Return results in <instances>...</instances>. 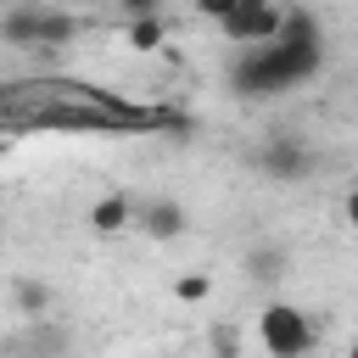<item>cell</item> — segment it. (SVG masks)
Wrapping results in <instances>:
<instances>
[{
  "label": "cell",
  "mask_w": 358,
  "mask_h": 358,
  "mask_svg": "<svg viewBox=\"0 0 358 358\" xmlns=\"http://www.w3.org/2000/svg\"><path fill=\"white\" fill-rule=\"evenodd\" d=\"M324 67V45H241L235 67H229V90L241 101H268V95H285L291 84L313 78Z\"/></svg>",
  "instance_id": "6da1fadb"
},
{
  "label": "cell",
  "mask_w": 358,
  "mask_h": 358,
  "mask_svg": "<svg viewBox=\"0 0 358 358\" xmlns=\"http://www.w3.org/2000/svg\"><path fill=\"white\" fill-rule=\"evenodd\" d=\"M257 341L268 347V358H308V352L319 347V330H313V319H308L302 308H291V302H263V313H257Z\"/></svg>",
  "instance_id": "7a4b0ae2"
},
{
  "label": "cell",
  "mask_w": 358,
  "mask_h": 358,
  "mask_svg": "<svg viewBox=\"0 0 358 358\" xmlns=\"http://www.w3.org/2000/svg\"><path fill=\"white\" fill-rule=\"evenodd\" d=\"M257 168L274 179V185H296V179H308V168H313V151H308V140L302 134H268L263 145H257Z\"/></svg>",
  "instance_id": "3957f363"
},
{
  "label": "cell",
  "mask_w": 358,
  "mask_h": 358,
  "mask_svg": "<svg viewBox=\"0 0 358 358\" xmlns=\"http://www.w3.org/2000/svg\"><path fill=\"white\" fill-rule=\"evenodd\" d=\"M280 17H285V6L263 0V6H235L218 28H224V39H229V45H268V39L280 34Z\"/></svg>",
  "instance_id": "277c9868"
},
{
  "label": "cell",
  "mask_w": 358,
  "mask_h": 358,
  "mask_svg": "<svg viewBox=\"0 0 358 358\" xmlns=\"http://www.w3.org/2000/svg\"><path fill=\"white\" fill-rule=\"evenodd\" d=\"M134 224L151 235V241H179L185 235V207L179 201H168V196H151V201H134Z\"/></svg>",
  "instance_id": "5b68a950"
},
{
  "label": "cell",
  "mask_w": 358,
  "mask_h": 358,
  "mask_svg": "<svg viewBox=\"0 0 358 358\" xmlns=\"http://www.w3.org/2000/svg\"><path fill=\"white\" fill-rule=\"evenodd\" d=\"M84 34V17L73 6H56V0H39V50H62Z\"/></svg>",
  "instance_id": "8992f818"
},
{
  "label": "cell",
  "mask_w": 358,
  "mask_h": 358,
  "mask_svg": "<svg viewBox=\"0 0 358 358\" xmlns=\"http://www.w3.org/2000/svg\"><path fill=\"white\" fill-rule=\"evenodd\" d=\"M0 45L39 50V0H17L11 11H0Z\"/></svg>",
  "instance_id": "52a82bcc"
},
{
  "label": "cell",
  "mask_w": 358,
  "mask_h": 358,
  "mask_svg": "<svg viewBox=\"0 0 358 358\" xmlns=\"http://www.w3.org/2000/svg\"><path fill=\"white\" fill-rule=\"evenodd\" d=\"M246 280L252 285H274V280H285V268H291V257H285V246L280 241H257L252 252H246Z\"/></svg>",
  "instance_id": "ba28073f"
},
{
  "label": "cell",
  "mask_w": 358,
  "mask_h": 358,
  "mask_svg": "<svg viewBox=\"0 0 358 358\" xmlns=\"http://www.w3.org/2000/svg\"><path fill=\"white\" fill-rule=\"evenodd\" d=\"M134 224V201L123 196V190H112V196H101L95 207H90V229L95 235H123Z\"/></svg>",
  "instance_id": "9c48e42d"
},
{
  "label": "cell",
  "mask_w": 358,
  "mask_h": 358,
  "mask_svg": "<svg viewBox=\"0 0 358 358\" xmlns=\"http://www.w3.org/2000/svg\"><path fill=\"white\" fill-rule=\"evenodd\" d=\"M274 39H280V45H324V28H319V17H313L308 6H285Z\"/></svg>",
  "instance_id": "30bf717a"
},
{
  "label": "cell",
  "mask_w": 358,
  "mask_h": 358,
  "mask_svg": "<svg viewBox=\"0 0 358 358\" xmlns=\"http://www.w3.org/2000/svg\"><path fill=\"white\" fill-rule=\"evenodd\" d=\"M28 324H34V330L17 341L28 358H62V352H67V330H62V324H45V319H28Z\"/></svg>",
  "instance_id": "8fae6325"
},
{
  "label": "cell",
  "mask_w": 358,
  "mask_h": 358,
  "mask_svg": "<svg viewBox=\"0 0 358 358\" xmlns=\"http://www.w3.org/2000/svg\"><path fill=\"white\" fill-rule=\"evenodd\" d=\"M162 34H168V17H129V28H123V39H129L140 56L162 50Z\"/></svg>",
  "instance_id": "7c38bea8"
},
{
  "label": "cell",
  "mask_w": 358,
  "mask_h": 358,
  "mask_svg": "<svg viewBox=\"0 0 358 358\" xmlns=\"http://www.w3.org/2000/svg\"><path fill=\"white\" fill-rule=\"evenodd\" d=\"M11 296H17V313H22V319H45V313H50V302H56L45 280H17V285H11Z\"/></svg>",
  "instance_id": "4fadbf2b"
},
{
  "label": "cell",
  "mask_w": 358,
  "mask_h": 358,
  "mask_svg": "<svg viewBox=\"0 0 358 358\" xmlns=\"http://www.w3.org/2000/svg\"><path fill=\"white\" fill-rule=\"evenodd\" d=\"M207 291H213L207 274H179V280H173V296H179V302H201Z\"/></svg>",
  "instance_id": "5bb4252c"
},
{
  "label": "cell",
  "mask_w": 358,
  "mask_h": 358,
  "mask_svg": "<svg viewBox=\"0 0 358 358\" xmlns=\"http://www.w3.org/2000/svg\"><path fill=\"white\" fill-rule=\"evenodd\" d=\"M196 6V17H207V22H224L229 11H235V0H190Z\"/></svg>",
  "instance_id": "9a60e30c"
},
{
  "label": "cell",
  "mask_w": 358,
  "mask_h": 358,
  "mask_svg": "<svg viewBox=\"0 0 358 358\" xmlns=\"http://www.w3.org/2000/svg\"><path fill=\"white\" fill-rule=\"evenodd\" d=\"M123 17H162V0H117Z\"/></svg>",
  "instance_id": "2e32d148"
},
{
  "label": "cell",
  "mask_w": 358,
  "mask_h": 358,
  "mask_svg": "<svg viewBox=\"0 0 358 358\" xmlns=\"http://www.w3.org/2000/svg\"><path fill=\"white\" fill-rule=\"evenodd\" d=\"M347 224L358 229V190H347Z\"/></svg>",
  "instance_id": "e0dca14e"
},
{
  "label": "cell",
  "mask_w": 358,
  "mask_h": 358,
  "mask_svg": "<svg viewBox=\"0 0 358 358\" xmlns=\"http://www.w3.org/2000/svg\"><path fill=\"white\" fill-rule=\"evenodd\" d=\"M56 6H95V0H56Z\"/></svg>",
  "instance_id": "ac0fdd59"
},
{
  "label": "cell",
  "mask_w": 358,
  "mask_h": 358,
  "mask_svg": "<svg viewBox=\"0 0 358 358\" xmlns=\"http://www.w3.org/2000/svg\"><path fill=\"white\" fill-rule=\"evenodd\" d=\"M235 6H263V0H235Z\"/></svg>",
  "instance_id": "d6986e66"
},
{
  "label": "cell",
  "mask_w": 358,
  "mask_h": 358,
  "mask_svg": "<svg viewBox=\"0 0 358 358\" xmlns=\"http://www.w3.org/2000/svg\"><path fill=\"white\" fill-rule=\"evenodd\" d=\"M6 145H11V140H6V134H0V157H6Z\"/></svg>",
  "instance_id": "ffe728a7"
},
{
  "label": "cell",
  "mask_w": 358,
  "mask_h": 358,
  "mask_svg": "<svg viewBox=\"0 0 358 358\" xmlns=\"http://www.w3.org/2000/svg\"><path fill=\"white\" fill-rule=\"evenodd\" d=\"M347 358H358V341H352V347H347Z\"/></svg>",
  "instance_id": "44dd1931"
}]
</instances>
